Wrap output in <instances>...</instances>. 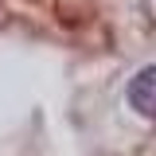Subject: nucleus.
<instances>
[{
  "label": "nucleus",
  "instance_id": "obj_1",
  "mask_svg": "<svg viewBox=\"0 0 156 156\" xmlns=\"http://www.w3.org/2000/svg\"><path fill=\"white\" fill-rule=\"evenodd\" d=\"M125 98H129V105H133L140 117H156V62L140 66V70L129 78Z\"/></svg>",
  "mask_w": 156,
  "mask_h": 156
}]
</instances>
